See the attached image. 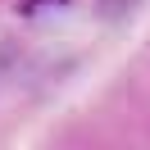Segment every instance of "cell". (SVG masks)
Here are the masks:
<instances>
[{
	"mask_svg": "<svg viewBox=\"0 0 150 150\" xmlns=\"http://www.w3.org/2000/svg\"><path fill=\"white\" fill-rule=\"evenodd\" d=\"M14 9L28 23H55V18H64V14L73 9V0H18Z\"/></svg>",
	"mask_w": 150,
	"mask_h": 150,
	"instance_id": "6da1fadb",
	"label": "cell"
},
{
	"mask_svg": "<svg viewBox=\"0 0 150 150\" xmlns=\"http://www.w3.org/2000/svg\"><path fill=\"white\" fill-rule=\"evenodd\" d=\"M137 5H141V0H96V14H100L105 23H123Z\"/></svg>",
	"mask_w": 150,
	"mask_h": 150,
	"instance_id": "7a4b0ae2",
	"label": "cell"
}]
</instances>
